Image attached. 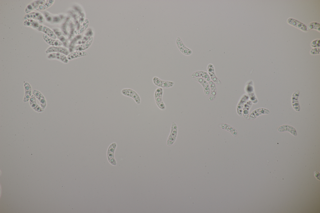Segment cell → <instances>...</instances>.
Returning <instances> with one entry per match:
<instances>
[{"mask_svg":"<svg viewBox=\"0 0 320 213\" xmlns=\"http://www.w3.org/2000/svg\"><path fill=\"white\" fill-rule=\"evenodd\" d=\"M93 41V37H91L85 42L75 46L74 48V50L75 51H84L89 47Z\"/></svg>","mask_w":320,"mask_h":213,"instance_id":"cell-22","label":"cell"},{"mask_svg":"<svg viewBox=\"0 0 320 213\" xmlns=\"http://www.w3.org/2000/svg\"><path fill=\"white\" fill-rule=\"evenodd\" d=\"M25 19H35L41 21L43 19V17L41 13L39 12H33L27 14L25 16Z\"/></svg>","mask_w":320,"mask_h":213,"instance_id":"cell-24","label":"cell"},{"mask_svg":"<svg viewBox=\"0 0 320 213\" xmlns=\"http://www.w3.org/2000/svg\"><path fill=\"white\" fill-rule=\"evenodd\" d=\"M296 96H295L294 93L292 96V105L295 110L297 111L300 110V107L298 102V97L299 95V93L297 92Z\"/></svg>","mask_w":320,"mask_h":213,"instance_id":"cell-29","label":"cell"},{"mask_svg":"<svg viewBox=\"0 0 320 213\" xmlns=\"http://www.w3.org/2000/svg\"><path fill=\"white\" fill-rule=\"evenodd\" d=\"M29 102L31 107L35 111L38 112H41L43 111L44 110L37 103L36 97L33 95L31 96Z\"/></svg>","mask_w":320,"mask_h":213,"instance_id":"cell-23","label":"cell"},{"mask_svg":"<svg viewBox=\"0 0 320 213\" xmlns=\"http://www.w3.org/2000/svg\"><path fill=\"white\" fill-rule=\"evenodd\" d=\"M121 94L125 96L132 98L137 104L141 102V99L138 94L134 90L131 89L125 88L121 91Z\"/></svg>","mask_w":320,"mask_h":213,"instance_id":"cell-3","label":"cell"},{"mask_svg":"<svg viewBox=\"0 0 320 213\" xmlns=\"http://www.w3.org/2000/svg\"><path fill=\"white\" fill-rule=\"evenodd\" d=\"M278 131L280 132L288 131L294 136H296L297 135L295 129L292 126L288 125H283L279 126L278 129Z\"/></svg>","mask_w":320,"mask_h":213,"instance_id":"cell-20","label":"cell"},{"mask_svg":"<svg viewBox=\"0 0 320 213\" xmlns=\"http://www.w3.org/2000/svg\"><path fill=\"white\" fill-rule=\"evenodd\" d=\"M208 83L210 89L209 100V101H212L215 99L217 93L216 86V84L211 80L208 82Z\"/></svg>","mask_w":320,"mask_h":213,"instance_id":"cell-25","label":"cell"},{"mask_svg":"<svg viewBox=\"0 0 320 213\" xmlns=\"http://www.w3.org/2000/svg\"><path fill=\"white\" fill-rule=\"evenodd\" d=\"M117 147V144L112 143L109 146L107 151V158L109 162L112 165L115 166L116 162L114 157V153Z\"/></svg>","mask_w":320,"mask_h":213,"instance_id":"cell-7","label":"cell"},{"mask_svg":"<svg viewBox=\"0 0 320 213\" xmlns=\"http://www.w3.org/2000/svg\"><path fill=\"white\" fill-rule=\"evenodd\" d=\"M32 94L38 99L40 103V106L44 110L46 107L47 102L43 95L41 92L36 89H34L32 91Z\"/></svg>","mask_w":320,"mask_h":213,"instance_id":"cell-11","label":"cell"},{"mask_svg":"<svg viewBox=\"0 0 320 213\" xmlns=\"http://www.w3.org/2000/svg\"><path fill=\"white\" fill-rule=\"evenodd\" d=\"M46 54L53 52H60L68 56L70 53L69 51L66 48L59 46H51L45 51Z\"/></svg>","mask_w":320,"mask_h":213,"instance_id":"cell-8","label":"cell"},{"mask_svg":"<svg viewBox=\"0 0 320 213\" xmlns=\"http://www.w3.org/2000/svg\"><path fill=\"white\" fill-rule=\"evenodd\" d=\"M252 105V102L249 101L245 104L243 106L242 114L244 117L247 119L249 118V111Z\"/></svg>","mask_w":320,"mask_h":213,"instance_id":"cell-26","label":"cell"},{"mask_svg":"<svg viewBox=\"0 0 320 213\" xmlns=\"http://www.w3.org/2000/svg\"><path fill=\"white\" fill-rule=\"evenodd\" d=\"M38 30L42 32L49 37L53 39H57V37L54 31L49 27L42 25H39L37 29Z\"/></svg>","mask_w":320,"mask_h":213,"instance_id":"cell-12","label":"cell"},{"mask_svg":"<svg viewBox=\"0 0 320 213\" xmlns=\"http://www.w3.org/2000/svg\"><path fill=\"white\" fill-rule=\"evenodd\" d=\"M178 127L176 123L172 122L170 134L167 141V145L168 146L172 145L175 142L178 134Z\"/></svg>","mask_w":320,"mask_h":213,"instance_id":"cell-4","label":"cell"},{"mask_svg":"<svg viewBox=\"0 0 320 213\" xmlns=\"http://www.w3.org/2000/svg\"><path fill=\"white\" fill-rule=\"evenodd\" d=\"M315 29L320 32V24L316 22H312L308 24L307 31L311 29Z\"/></svg>","mask_w":320,"mask_h":213,"instance_id":"cell-30","label":"cell"},{"mask_svg":"<svg viewBox=\"0 0 320 213\" xmlns=\"http://www.w3.org/2000/svg\"><path fill=\"white\" fill-rule=\"evenodd\" d=\"M152 81L154 85L158 87L162 88L171 87L175 84L173 81L162 80L157 77H153Z\"/></svg>","mask_w":320,"mask_h":213,"instance_id":"cell-5","label":"cell"},{"mask_svg":"<svg viewBox=\"0 0 320 213\" xmlns=\"http://www.w3.org/2000/svg\"><path fill=\"white\" fill-rule=\"evenodd\" d=\"M88 53L85 51H75L70 52L67 56L69 60L87 56Z\"/></svg>","mask_w":320,"mask_h":213,"instance_id":"cell-19","label":"cell"},{"mask_svg":"<svg viewBox=\"0 0 320 213\" xmlns=\"http://www.w3.org/2000/svg\"><path fill=\"white\" fill-rule=\"evenodd\" d=\"M249 99L248 96L244 95L241 98L237 106V112L240 116L242 115V110L243 106Z\"/></svg>","mask_w":320,"mask_h":213,"instance_id":"cell-21","label":"cell"},{"mask_svg":"<svg viewBox=\"0 0 320 213\" xmlns=\"http://www.w3.org/2000/svg\"><path fill=\"white\" fill-rule=\"evenodd\" d=\"M207 69L208 73L212 81L217 84H221V82L216 75L214 67L213 65L212 64H209L207 66Z\"/></svg>","mask_w":320,"mask_h":213,"instance_id":"cell-10","label":"cell"},{"mask_svg":"<svg viewBox=\"0 0 320 213\" xmlns=\"http://www.w3.org/2000/svg\"><path fill=\"white\" fill-rule=\"evenodd\" d=\"M314 175L315 177L319 180H320L319 173L317 171L314 172Z\"/></svg>","mask_w":320,"mask_h":213,"instance_id":"cell-33","label":"cell"},{"mask_svg":"<svg viewBox=\"0 0 320 213\" xmlns=\"http://www.w3.org/2000/svg\"><path fill=\"white\" fill-rule=\"evenodd\" d=\"M191 77L192 78H195L197 77L201 78L208 82L211 80L208 73L202 71H198L193 72L191 75Z\"/></svg>","mask_w":320,"mask_h":213,"instance_id":"cell-18","label":"cell"},{"mask_svg":"<svg viewBox=\"0 0 320 213\" xmlns=\"http://www.w3.org/2000/svg\"><path fill=\"white\" fill-rule=\"evenodd\" d=\"M24 25L26 26L30 27L37 29L39 25L38 22L33 19H27L23 23Z\"/></svg>","mask_w":320,"mask_h":213,"instance_id":"cell-28","label":"cell"},{"mask_svg":"<svg viewBox=\"0 0 320 213\" xmlns=\"http://www.w3.org/2000/svg\"><path fill=\"white\" fill-rule=\"evenodd\" d=\"M311 45L312 47L318 48L320 46L319 39H316L313 41L311 43Z\"/></svg>","mask_w":320,"mask_h":213,"instance_id":"cell-31","label":"cell"},{"mask_svg":"<svg viewBox=\"0 0 320 213\" xmlns=\"http://www.w3.org/2000/svg\"><path fill=\"white\" fill-rule=\"evenodd\" d=\"M164 92L162 88L158 87L155 91L154 97L156 103L158 107L161 110L166 109V106L162 100V96Z\"/></svg>","mask_w":320,"mask_h":213,"instance_id":"cell-2","label":"cell"},{"mask_svg":"<svg viewBox=\"0 0 320 213\" xmlns=\"http://www.w3.org/2000/svg\"><path fill=\"white\" fill-rule=\"evenodd\" d=\"M287 22L290 25L295 27L302 31H307V27L305 25L293 18H289Z\"/></svg>","mask_w":320,"mask_h":213,"instance_id":"cell-14","label":"cell"},{"mask_svg":"<svg viewBox=\"0 0 320 213\" xmlns=\"http://www.w3.org/2000/svg\"><path fill=\"white\" fill-rule=\"evenodd\" d=\"M42 38L45 42L52 46H59L62 45L60 40L52 39L45 34H43Z\"/></svg>","mask_w":320,"mask_h":213,"instance_id":"cell-16","label":"cell"},{"mask_svg":"<svg viewBox=\"0 0 320 213\" xmlns=\"http://www.w3.org/2000/svg\"><path fill=\"white\" fill-rule=\"evenodd\" d=\"M24 96L23 99L24 102L29 101L32 95V87L30 84L28 82H25L24 84Z\"/></svg>","mask_w":320,"mask_h":213,"instance_id":"cell-13","label":"cell"},{"mask_svg":"<svg viewBox=\"0 0 320 213\" xmlns=\"http://www.w3.org/2000/svg\"><path fill=\"white\" fill-rule=\"evenodd\" d=\"M89 24V20L85 19L80 27L75 31L76 34H80L82 33L88 27Z\"/></svg>","mask_w":320,"mask_h":213,"instance_id":"cell-27","label":"cell"},{"mask_svg":"<svg viewBox=\"0 0 320 213\" xmlns=\"http://www.w3.org/2000/svg\"><path fill=\"white\" fill-rule=\"evenodd\" d=\"M54 2L53 0H36L31 3L33 9L41 11L50 7Z\"/></svg>","mask_w":320,"mask_h":213,"instance_id":"cell-1","label":"cell"},{"mask_svg":"<svg viewBox=\"0 0 320 213\" xmlns=\"http://www.w3.org/2000/svg\"><path fill=\"white\" fill-rule=\"evenodd\" d=\"M47 58L49 59L59 60L65 64L69 62L67 56L60 52H53L48 54Z\"/></svg>","mask_w":320,"mask_h":213,"instance_id":"cell-6","label":"cell"},{"mask_svg":"<svg viewBox=\"0 0 320 213\" xmlns=\"http://www.w3.org/2000/svg\"><path fill=\"white\" fill-rule=\"evenodd\" d=\"M195 80L200 83L202 86L204 90L205 94L207 96H208L210 92V89L209 84L206 80L200 77L194 78Z\"/></svg>","mask_w":320,"mask_h":213,"instance_id":"cell-15","label":"cell"},{"mask_svg":"<svg viewBox=\"0 0 320 213\" xmlns=\"http://www.w3.org/2000/svg\"><path fill=\"white\" fill-rule=\"evenodd\" d=\"M176 43L179 50L183 54L188 56L192 54V50L185 45L180 37H177L176 40Z\"/></svg>","mask_w":320,"mask_h":213,"instance_id":"cell-9","label":"cell"},{"mask_svg":"<svg viewBox=\"0 0 320 213\" xmlns=\"http://www.w3.org/2000/svg\"><path fill=\"white\" fill-rule=\"evenodd\" d=\"M269 113L270 111L267 109L264 108L258 109L252 112L250 115L249 118L251 120H253L260 115Z\"/></svg>","mask_w":320,"mask_h":213,"instance_id":"cell-17","label":"cell"},{"mask_svg":"<svg viewBox=\"0 0 320 213\" xmlns=\"http://www.w3.org/2000/svg\"><path fill=\"white\" fill-rule=\"evenodd\" d=\"M320 50L319 48H313L310 51V54L312 55H314L320 54Z\"/></svg>","mask_w":320,"mask_h":213,"instance_id":"cell-32","label":"cell"}]
</instances>
